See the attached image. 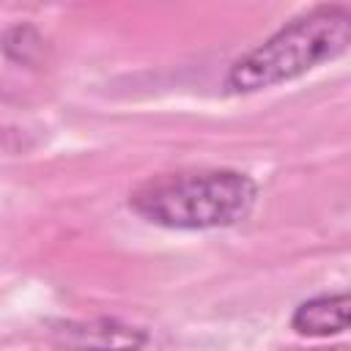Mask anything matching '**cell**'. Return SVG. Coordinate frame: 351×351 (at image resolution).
Segmentation results:
<instances>
[{
  "label": "cell",
  "instance_id": "cell-1",
  "mask_svg": "<svg viewBox=\"0 0 351 351\" xmlns=\"http://www.w3.org/2000/svg\"><path fill=\"white\" fill-rule=\"evenodd\" d=\"M351 44V14L340 3H324L293 16L266 41L244 52L228 69L225 85L233 93H258L291 82L321 63L346 55Z\"/></svg>",
  "mask_w": 351,
  "mask_h": 351
},
{
  "label": "cell",
  "instance_id": "cell-2",
  "mask_svg": "<svg viewBox=\"0 0 351 351\" xmlns=\"http://www.w3.org/2000/svg\"><path fill=\"white\" fill-rule=\"evenodd\" d=\"M258 186L239 170H189L145 181L129 195V208L167 230H214L244 219Z\"/></svg>",
  "mask_w": 351,
  "mask_h": 351
},
{
  "label": "cell",
  "instance_id": "cell-3",
  "mask_svg": "<svg viewBox=\"0 0 351 351\" xmlns=\"http://www.w3.org/2000/svg\"><path fill=\"white\" fill-rule=\"evenodd\" d=\"M348 293H318L304 299L293 315H291V329L302 337H335L348 329Z\"/></svg>",
  "mask_w": 351,
  "mask_h": 351
},
{
  "label": "cell",
  "instance_id": "cell-4",
  "mask_svg": "<svg viewBox=\"0 0 351 351\" xmlns=\"http://www.w3.org/2000/svg\"><path fill=\"white\" fill-rule=\"evenodd\" d=\"M66 346H148V335L137 326H126L110 318L96 321H69L55 329Z\"/></svg>",
  "mask_w": 351,
  "mask_h": 351
},
{
  "label": "cell",
  "instance_id": "cell-5",
  "mask_svg": "<svg viewBox=\"0 0 351 351\" xmlns=\"http://www.w3.org/2000/svg\"><path fill=\"white\" fill-rule=\"evenodd\" d=\"M11 33L19 41H14L8 33L3 36V47H14L16 44V52H11L8 58L16 60V63H33V58L41 52V36L33 27H27V25H16V27H11Z\"/></svg>",
  "mask_w": 351,
  "mask_h": 351
}]
</instances>
